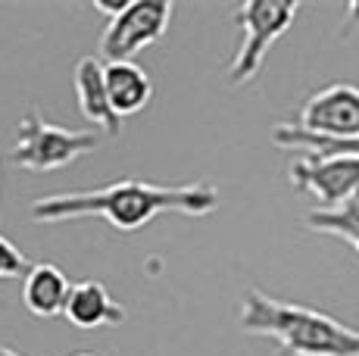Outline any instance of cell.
Segmentation results:
<instances>
[{"mask_svg": "<svg viewBox=\"0 0 359 356\" xmlns=\"http://www.w3.org/2000/svg\"><path fill=\"white\" fill-rule=\"evenodd\" d=\"M219 207V191L210 182L194 184H154L144 178H122L94 191H66L32 203L34 222L100 216L116 231H137L163 213L210 216Z\"/></svg>", "mask_w": 359, "mask_h": 356, "instance_id": "cell-1", "label": "cell"}, {"mask_svg": "<svg viewBox=\"0 0 359 356\" xmlns=\"http://www.w3.org/2000/svg\"><path fill=\"white\" fill-rule=\"evenodd\" d=\"M241 328L278 344V356H359V328L331 313L269 297L247 287L241 297Z\"/></svg>", "mask_w": 359, "mask_h": 356, "instance_id": "cell-2", "label": "cell"}, {"mask_svg": "<svg viewBox=\"0 0 359 356\" xmlns=\"http://www.w3.org/2000/svg\"><path fill=\"white\" fill-rule=\"evenodd\" d=\"M100 144L97 128H60L44 122L34 109L19 119L16 144L10 150V163L29 172H53L91 153Z\"/></svg>", "mask_w": 359, "mask_h": 356, "instance_id": "cell-3", "label": "cell"}, {"mask_svg": "<svg viewBox=\"0 0 359 356\" xmlns=\"http://www.w3.org/2000/svg\"><path fill=\"white\" fill-rule=\"evenodd\" d=\"M297 13H300V4H285V0H247V4L234 6V22L241 25L244 38H241L229 66L231 88H244L257 78L266 63L269 47L291 29Z\"/></svg>", "mask_w": 359, "mask_h": 356, "instance_id": "cell-4", "label": "cell"}, {"mask_svg": "<svg viewBox=\"0 0 359 356\" xmlns=\"http://www.w3.org/2000/svg\"><path fill=\"white\" fill-rule=\"evenodd\" d=\"M169 0H128L119 16L107 19L97 44L103 63H131V57H137L144 47L156 44L169 32Z\"/></svg>", "mask_w": 359, "mask_h": 356, "instance_id": "cell-5", "label": "cell"}, {"mask_svg": "<svg viewBox=\"0 0 359 356\" xmlns=\"http://www.w3.org/2000/svg\"><path fill=\"white\" fill-rule=\"evenodd\" d=\"M287 172L297 191L319 203L316 210H341L359 197V156L353 153H306L294 160Z\"/></svg>", "mask_w": 359, "mask_h": 356, "instance_id": "cell-6", "label": "cell"}, {"mask_svg": "<svg viewBox=\"0 0 359 356\" xmlns=\"http://www.w3.org/2000/svg\"><path fill=\"white\" fill-rule=\"evenodd\" d=\"M297 128L309 135H319L328 141H356L359 138V88L347 81H334L319 88L300 107L294 122Z\"/></svg>", "mask_w": 359, "mask_h": 356, "instance_id": "cell-7", "label": "cell"}, {"mask_svg": "<svg viewBox=\"0 0 359 356\" xmlns=\"http://www.w3.org/2000/svg\"><path fill=\"white\" fill-rule=\"evenodd\" d=\"M75 94H79V109L91 125H97L107 135H119L122 119L116 116L107 91V63L97 57H81L75 66Z\"/></svg>", "mask_w": 359, "mask_h": 356, "instance_id": "cell-8", "label": "cell"}, {"mask_svg": "<svg viewBox=\"0 0 359 356\" xmlns=\"http://www.w3.org/2000/svg\"><path fill=\"white\" fill-rule=\"evenodd\" d=\"M63 316L72 322L75 328L91 331V328L122 325V322H126V310L119 306V300H113V294L100 282H79L69 291Z\"/></svg>", "mask_w": 359, "mask_h": 356, "instance_id": "cell-9", "label": "cell"}, {"mask_svg": "<svg viewBox=\"0 0 359 356\" xmlns=\"http://www.w3.org/2000/svg\"><path fill=\"white\" fill-rule=\"evenodd\" d=\"M69 291L72 285H69L66 272L53 263H32V269L22 275V300L29 313L41 319L63 316Z\"/></svg>", "mask_w": 359, "mask_h": 356, "instance_id": "cell-10", "label": "cell"}, {"mask_svg": "<svg viewBox=\"0 0 359 356\" xmlns=\"http://www.w3.org/2000/svg\"><path fill=\"white\" fill-rule=\"evenodd\" d=\"M107 91L116 116H135L154 97V81L137 63H107Z\"/></svg>", "mask_w": 359, "mask_h": 356, "instance_id": "cell-11", "label": "cell"}, {"mask_svg": "<svg viewBox=\"0 0 359 356\" xmlns=\"http://www.w3.org/2000/svg\"><path fill=\"white\" fill-rule=\"evenodd\" d=\"M303 222H306L309 231L341 238V241L350 244L359 256V197H353L350 203H344L341 210H309Z\"/></svg>", "mask_w": 359, "mask_h": 356, "instance_id": "cell-12", "label": "cell"}, {"mask_svg": "<svg viewBox=\"0 0 359 356\" xmlns=\"http://www.w3.org/2000/svg\"><path fill=\"white\" fill-rule=\"evenodd\" d=\"M272 141L278 147H287V150H306V153H319V156H328V153H353L359 156V138L356 141H328V138H319V135H309L303 128H297L294 122H278L272 132Z\"/></svg>", "mask_w": 359, "mask_h": 356, "instance_id": "cell-13", "label": "cell"}, {"mask_svg": "<svg viewBox=\"0 0 359 356\" xmlns=\"http://www.w3.org/2000/svg\"><path fill=\"white\" fill-rule=\"evenodd\" d=\"M32 269V263L22 256V250L16 247L13 241H6L0 235V278H16V275H25Z\"/></svg>", "mask_w": 359, "mask_h": 356, "instance_id": "cell-14", "label": "cell"}, {"mask_svg": "<svg viewBox=\"0 0 359 356\" xmlns=\"http://www.w3.org/2000/svg\"><path fill=\"white\" fill-rule=\"evenodd\" d=\"M356 29H359V0H353V4L347 6V16H344V25H341V38L353 35Z\"/></svg>", "mask_w": 359, "mask_h": 356, "instance_id": "cell-15", "label": "cell"}, {"mask_svg": "<svg viewBox=\"0 0 359 356\" xmlns=\"http://www.w3.org/2000/svg\"><path fill=\"white\" fill-rule=\"evenodd\" d=\"M126 4L128 0H113V4H109V0H94V10L103 13V16H109V19H116L122 10H126Z\"/></svg>", "mask_w": 359, "mask_h": 356, "instance_id": "cell-16", "label": "cell"}, {"mask_svg": "<svg viewBox=\"0 0 359 356\" xmlns=\"http://www.w3.org/2000/svg\"><path fill=\"white\" fill-rule=\"evenodd\" d=\"M0 356H19L16 350H10V347H0Z\"/></svg>", "mask_w": 359, "mask_h": 356, "instance_id": "cell-17", "label": "cell"}, {"mask_svg": "<svg viewBox=\"0 0 359 356\" xmlns=\"http://www.w3.org/2000/svg\"><path fill=\"white\" fill-rule=\"evenodd\" d=\"M75 356H94V353H75Z\"/></svg>", "mask_w": 359, "mask_h": 356, "instance_id": "cell-18", "label": "cell"}]
</instances>
